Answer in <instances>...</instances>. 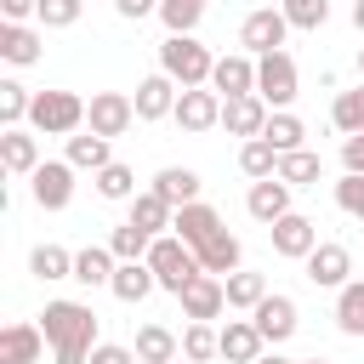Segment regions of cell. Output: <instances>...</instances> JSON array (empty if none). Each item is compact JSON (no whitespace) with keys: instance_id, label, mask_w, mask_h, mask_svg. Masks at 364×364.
I'll list each match as a JSON object with an SVG mask.
<instances>
[{"instance_id":"6da1fadb","label":"cell","mask_w":364,"mask_h":364,"mask_svg":"<svg viewBox=\"0 0 364 364\" xmlns=\"http://www.w3.org/2000/svg\"><path fill=\"white\" fill-rule=\"evenodd\" d=\"M40 330L51 341L57 364H91V353H97V313H91V301H46Z\"/></svg>"},{"instance_id":"7a4b0ae2","label":"cell","mask_w":364,"mask_h":364,"mask_svg":"<svg viewBox=\"0 0 364 364\" xmlns=\"http://www.w3.org/2000/svg\"><path fill=\"white\" fill-rule=\"evenodd\" d=\"M210 68H216V57H210V46H199L193 34H165V40H159V74H171L182 91L210 85Z\"/></svg>"},{"instance_id":"3957f363","label":"cell","mask_w":364,"mask_h":364,"mask_svg":"<svg viewBox=\"0 0 364 364\" xmlns=\"http://www.w3.org/2000/svg\"><path fill=\"white\" fill-rule=\"evenodd\" d=\"M85 97L80 91H34V108H28V131L40 136H80L85 131Z\"/></svg>"},{"instance_id":"277c9868","label":"cell","mask_w":364,"mask_h":364,"mask_svg":"<svg viewBox=\"0 0 364 364\" xmlns=\"http://www.w3.org/2000/svg\"><path fill=\"white\" fill-rule=\"evenodd\" d=\"M148 267H154V279H159V290H171V296H182L205 267H199V256H193V245H182L176 233H159L154 239V250H148Z\"/></svg>"},{"instance_id":"5b68a950","label":"cell","mask_w":364,"mask_h":364,"mask_svg":"<svg viewBox=\"0 0 364 364\" xmlns=\"http://www.w3.org/2000/svg\"><path fill=\"white\" fill-rule=\"evenodd\" d=\"M296 91H301V74H296V57H290V51H267V57H256V97H262L273 114L290 108Z\"/></svg>"},{"instance_id":"8992f818","label":"cell","mask_w":364,"mask_h":364,"mask_svg":"<svg viewBox=\"0 0 364 364\" xmlns=\"http://www.w3.org/2000/svg\"><path fill=\"white\" fill-rule=\"evenodd\" d=\"M284 34H290V17H284L279 6H262V11H250V17L239 23V46H245L250 57L284 51Z\"/></svg>"},{"instance_id":"52a82bcc","label":"cell","mask_w":364,"mask_h":364,"mask_svg":"<svg viewBox=\"0 0 364 364\" xmlns=\"http://www.w3.org/2000/svg\"><path fill=\"white\" fill-rule=\"evenodd\" d=\"M136 125V102L125 97V91H97L91 97V108H85V131H97V136H125Z\"/></svg>"},{"instance_id":"ba28073f","label":"cell","mask_w":364,"mask_h":364,"mask_svg":"<svg viewBox=\"0 0 364 364\" xmlns=\"http://www.w3.org/2000/svg\"><path fill=\"white\" fill-rule=\"evenodd\" d=\"M267 239H273V256H284V262H307V256L318 250V228H313V216H301V210L279 216V222L267 228Z\"/></svg>"},{"instance_id":"9c48e42d","label":"cell","mask_w":364,"mask_h":364,"mask_svg":"<svg viewBox=\"0 0 364 364\" xmlns=\"http://www.w3.org/2000/svg\"><path fill=\"white\" fill-rule=\"evenodd\" d=\"M28 193H34L40 210H68V199H74V165L68 159H46L28 176Z\"/></svg>"},{"instance_id":"30bf717a","label":"cell","mask_w":364,"mask_h":364,"mask_svg":"<svg viewBox=\"0 0 364 364\" xmlns=\"http://www.w3.org/2000/svg\"><path fill=\"white\" fill-rule=\"evenodd\" d=\"M301 267H307V279H313L318 290H341V284H353V250L336 245V239H318V250H313Z\"/></svg>"},{"instance_id":"8fae6325","label":"cell","mask_w":364,"mask_h":364,"mask_svg":"<svg viewBox=\"0 0 364 364\" xmlns=\"http://www.w3.org/2000/svg\"><path fill=\"white\" fill-rule=\"evenodd\" d=\"M210 91L228 102V97H256V57L250 51H228V57H216V68H210Z\"/></svg>"},{"instance_id":"7c38bea8","label":"cell","mask_w":364,"mask_h":364,"mask_svg":"<svg viewBox=\"0 0 364 364\" xmlns=\"http://www.w3.org/2000/svg\"><path fill=\"white\" fill-rule=\"evenodd\" d=\"M188 136H205L210 125H222V97L210 91V85H193V91H182L176 97V114H171Z\"/></svg>"},{"instance_id":"4fadbf2b","label":"cell","mask_w":364,"mask_h":364,"mask_svg":"<svg viewBox=\"0 0 364 364\" xmlns=\"http://www.w3.org/2000/svg\"><path fill=\"white\" fill-rule=\"evenodd\" d=\"M176 301H182L188 324H216V318H222V307H228V284H222L216 273H199Z\"/></svg>"},{"instance_id":"5bb4252c","label":"cell","mask_w":364,"mask_h":364,"mask_svg":"<svg viewBox=\"0 0 364 364\" xmlns=\"http://www.w3.org/2000/svg\"><path fill=\"white\" fill-rule=\"evenodd\" d=\"M0 165H6V176H34L46 159H40V136L28 131V125H11V131H0Z\"/></svg>"},{"instance_id":"9a60e30c","label":"cell","mask_w":364,"mask_h":364,"mask_svg":"<svg viewBox=\"0 0 364 364\" xmlns=\"http://www.w3.org/2000/svg\"><path fill=\"white\" fill-rule=\"evenodd\" d=\"M176 97H182V85L171 80V74H148L142 85H136V119L142 125H154V119H165V114H176Z\"/></svg>"},{"instance_id":"2e32d148","label":"cell","mask_w":364,"mask_h":364,"mask_svg":"<svg viewBox=\"0 0 364 364\" xmlns=\"http://www.w3.org/2000/svg\"><path fill=\"white\" fill-rule=\"evenodd\" d=\"M51 341H46V330L40 324H28V318H17V324H6L0 330V364H40V353H46Z\"/></svg>"},{"instance_id":"e0dca14e","label":"cell","mask_w":364,"mask_h":364,"mask_svg":"<svg viewBox=\"0 0 364 364\" xmlns=\"http://www.w3.org/2000/svg\"><path fill=\"white\" fill-rule=\"evenodd\" d=\"M267 119H273V108L262 102V97H228L222 102V125H228V136H262L267 131Z\"/></svg>"},{"instance_id":"ac0fdd59","label":"cell","mask_w":364,"mask_h":364,"mask_svg":"<svg viewBox=\"0 0 364 364\" xmlns=\"http://www.w3.org/2000/svg\"><path fill=\"white\" fill-rule=\"evenodd\" d=\"M250 324L262 330V341H267V347H279V341H290V336H296V301L273 290V296L250 313Z\"/></svg>"},{"instance_id":"d6986e66","label":"cell","mask_w":364,"mask_h":364,"mask_svg":"<svg viewBox=\"0 0 364 364\" xmlns=\"http://www.w3.org/2000/svg\"><path fill=\"white\" fill-rule=\"evenodd\" d=\"M245 210H250L262 228H273L279 216H290V182H279V176H267V182H250V193H245Z\"/></svg>"},{"instance_id":"ffe728a7","label":"cell","mask_w":364,"mask_h":364,"mask_svg":"<svg viewBox=\"0 0 364 364\" xmlns=\"http://www.w3.org/2000/svg\"><path fill=\"white\" fill-rule=\"evenodd\" d=\"M171 233H176L182 245H193V250H199L205 239H216V233H222V216H216V205L193 199V205H182V210H176V228H171Z\"/></svg>"},{"instance_id":"44dd1931","label":"cell","mask_w":364,"mask_h":364,"mask_svg":"<svg viewBox=\"0 0 364 364\" xmlns=\"http://www.w3.org/2000/svg\"><path fill=\"white\" fill-rule=\"evenodd\" d=\"M262 353H267V341H262V330L250 318H228L222 324V358L228 364H256Z\"/></svg>"},{"instance_id":"7402d4cb","label":"cell","mask_w":364,"mask_h":364,"mask_svg":"<svg viewBox=\"0 0 364 364\" xmlns=\"http://www.w3.org/2000/svg\"><path fill=\"white\" fill-rule=\"evenodd\" d=\"M131 353H136V364H171V358H182V336L165 330V324H142Z\"/></svg>"},{"instance_id":"603a6c76","label":"cell","mask_w":364,"mask_h":364,"mask_svg":"<svg viewBox=\"0 0 364 364\" xmlns=\"http://www.w3.org/2000/svg\"><path fill=\"white\" fill-rule=\"evenodd\" d=\"M154 193H159L171 210H182V205L199 199V171H188V165H165V171L154 176Z\"/></svg>"},{"instance_id":"cb8c5ba5","label":"cell","mask_w":364,"mask_h":364,"mask_svg":"<svg viewBox=\"0 0 364 364\" xmlns=\"http://www.w3.org/2000/svg\"><path fill=\"white\" fill-rule=\"evenodd\" d=\"M193 256H199V267H205V273H216V279L239 273V262H245V250H239V239H233L228 228H222L216 239H205V245H199Z\"/></svg>"},{"instance_id":"d4e9b609","label":"cell","mask_w":364,"mask_h":364,"mask_svg":"<svg viewBox=\"0 0 364 364\" xmlns=\"http://www.w3.org/2000/svg\"><path fill=\"white\" fill-rule=\"evenodd\" d=\"M0 57H6L11 68L40 63V28H28V23H6V28H0Z\"/></svg>"},{"instance_id":"484cf974","label":"cell","mask_w":364,"mask_h":364,"mask_svg":"<svg viewBox=\"0 0 364 364\" xmlns=\"http://www.w3.org/2000/svg\"><path fill=\"white\" fill-rule=\"evenodd\" d=\"M74 171H102V165H114V148H108V136H97V131H80V136H68V154H63Z\"/></svg>"},{"instance_id":"4316f807","label":"cell","mask_w":364,"mask_h":364,"mask_svg":"<svg viewBox=\"0 0 364 364\" xmlns=\"http://www.w3.org/2000/svg\"><path fill=\"white\" fill-rule=\"evenodd\" d=\"M125 222H136L142 233H154V239H159V233H171V228H176V210L148 188V193H136V199H131V216H125Z\"/></svg>"},{"instance_id":"83f0119b","label":"cell","mask_w":364,"mask_h":364,"mask_svg":"<svg viewBox=\"0 0 364 364\" xmlns=\"http://www.w3.org/2000/svg\"><path fill=\"white\" fill-rule=\"evenodd\" d=\"M114 267H119V256H114L108 245H85V250L74 256V279H80L85 290H97V284H114Z\"/></svg>"},{"instance_id":"f1b7e54d","label":"cell","mask_w":364,"mask_h":364,"mask_svg":"<svg viewBox=\"0 0 364 364\" xmlns=\"http://www.w3.org/2000/svg\"><path fill=\"white\" fill-rule=\"evenodd\" d=\"M279 182H290V188H318V182H324V159H318L313 148L279 154Z\"/></svg>"},{"instance_id":"f546056e","label":"cell","mask_w":364,"mask_h":364,"mask_svg":"<svg viewBox=\"0 0 364 364\" xmlns=\"http://www.w3.org/2000/svg\"><path fill=\"white\" fill-rule=\"evenodd\" d=\"M222 284H228V307H233V313H256V307L273 296V290H267V279H262V273H245V267H239V273H228Z\"/></svg>"},{"instance_id":"4dcf8cb0","label":"cell","mask_w":364,"mask_h":364,"mask_svg":"<svg viewBox=\"0 0 364 364\" xmlns=\"http://www.w3.org/2000/svg\"><path fill=\"white\" fill-rule=\"evenodd\" d=\"M28 273H34L40 284H57V279H74V256H68L63 245H34V250H28Z\"/></svg>"},{"instance_id":"1f68e13d","label":"cell","mask_w":364,"mask_h":364,"mask_svg":"<svg viewBox=\"0 0 364 364\" xmlns=\"http://www.w3.org/2000/svg\"><path fill=\"white\" fill-rule=\"evenodd\" d=\"M108 290H114L119 301H142L148 290H159V279H154V267H148V262H119Z\"/></svg>"},{"instance_id":"d6a6232c","label":"cell","mask_w":364,"mask_h":364,"mask_svg":"<svg viewBox=\"0 0 364 364\" xmlns=\"http://www.w3.org/2000/svg\"><path fill=\"white\" fill-rule=\"evenodd\" d=\"M239 171H245L250 182H267V176H279V148H273L267 136H250V142L239 148Z\"/></svg>"},{"instance_id":"836d02e7","label":"cell","mask_w":364,"mask_h":364,"mask_svg":"<svg viewBox=\"0 0 364 364\" xmlns=\"http://www.w3.org/2000/svg\"><path fill=\"white\" fill-rule=\"evenodd\" d=\"M336 324H341V336H364V279L336 290Z\"/></svg>"},{"instance_id":"e575fe53","label":"cell","mask_w":364,"mask_h":364,"mask_svg":"<svg viewBox=\"0 0 364 364\" xmlns=\"http://www.w3.org/2000/svg\"><path fill=\"white\" fill-rule=\"evenodd\" d=\"M262 136H267L279 154H296V148H307V125H301L290 108H279V114L267 119V131H262Z\"/></svg>"},{"instance_id":"d590c367","label":"cell","mask_w":364,"mask_h":364,"mask_svg":"<svg viewBox=\"0 0 364 364\" xmlns=\"http://www.w3.org/2000/svg\"><path fill=\"white\" fill-rule=\"evenodd\" d=\"M108 250H114L119 262H148V250H154V233H142L136 222H119V228L108 233Z\"/></svg>"},{"instance_id":"8d00e7d4","label":"cell","mask_w":364,"mask_h":364,"mask_svg":"<svg viewBox=\"0 0 364 364\" xmlns=\"http://www.w3.org/2000/svg\"><path fill=\"white\" fill-rule=\"evenodd\" d=\"M182 358H193V364L222 358V330H216V324H188V330H182Z\"/></svg>"},{"instance_id":"74e56055","label":"cell","mask_w":364,"mask_h":364,"mask_svg":"<svg viewBox=\"0 0 364 364\" xmlns=\"http://www.w3.org/2000/svg\"><path fill=\"white\" fill-rule=\"evenodd\" d=\"M28 108H34V91L17 85V80H0V125H28Z\"/></svg>"},{"instance_id":"f35d334b","label":"cell","mask_w":364,"mask_h":364,"mask_svg":"<svg viewBox=\"0 0 364 364\" xmlns=\"http://www.w3.org/2000/svg\"><path fill=\"white\" fill-rule=\"evenodd\" d=\"M330 125H336L341 136H358V131H364V85H353V91H341V97H336Z\"/></svg>"},{"instance_id":"ab89813d","label":"cell","mask_w":364,"mask_h":364,"mask_svg":"<svg viewBox=\"0 0 364 364\" xmlns=\"http://www.w3.org/2000/svg\"><path fill=\"white\" fill-rule=\"evenodd\" d=\"M97 193H102V199H136V171L119 165V159L102 165V171H97Z\"/></svg>"},{"instance_id":"60d3db41","label":"cell","mask_w":364,"mask_h":364,"mask_svg":"<svg viewBox=\"0 0 364 364\" xmlns=\"http://www.w3.org/2000/svg\"><path fill=\"white\" fill-rule=\"evenodd\" d=\"M279 11L290 17V28H324L330 23V0H279Z\"/></svg>"},{"instance_id":"b9f144b4","label":"cell","mask_w":364,"mask_h":364,"mask_svg":"<svg viewBox=\"0 0 364 364\" xmlns=\"http://www.w3.org/2000/svg\"><path fill=\"white\" fill-rule=\"evenodd\" d=\"M199 17H205V6H193V0H159V23L171 34H193Z\"/></svg>"},{"instance_id":"7bdbcfd3","label":"cell","mask_w":364,"mask_h":364,"mask_svg":"<svg viewBox=\"0 0 364 364\" xmlns=\"http://www.w3.org/2000/svg\"><path fill=\"white\" fill-rule=\"evenodd\" d=\"M80 11H85V0H40V11H34V17H40L46 28H74V23H80Z\"/></svg>"},{"instance_id":"ee69618b","label":"cell","mask_w":364,"mask_h":364,"mask_svg":"<svg viewBox=\"0 0 364 364\" xmlns=\"http://www.w3.org/2000/svg\"><path fill=\"white\" fill-rule=\"evenodd\" d=\"M336 205H341V216H353V222H364V176H353V171H341V182H336Z\"/></svg>"},{"instance_id":"f6af8a7d","label":"cell","mask_w":364,"mask_h":364,"mask_svg":"<svg viewBox=\"0 0 364 364\" xmlns=\"http://www.w3.org/2000/svg\"><path fill=\"white\" fill-rule=\"evenodd\" d=\"M91 364H136V353H131V347H119V341H97Z\"/></svg>"},{"instance_id":"bcb514c9","label":"cell","mask_w":364,"mask_h":364,"mask_svg":"<svg viewBox=\"0 0 364 364\" xmlns=\"http://www.w3.org/2000/svg\"><path fill=\"white\" fill-rule=\"evenodd\" d=\"M341 165H347L353 176H364V131H358V136H341Z\"/></svg>"},{"instance_id":"7dc6e473","label":"cell","mask_w":364,"mask_h":364,"mask_svg":"<svg viewBox=\"0 0 364 364\" xmlns=\"http://www.w3.org/2000/svg\"><path fill=\"white\" fill-rule=\"evenodd\" d=\"M114 11H119L125 23H142L148 11H159V0H114Z\"/></svg>"},{"instance_id":"c3c4849f","label":"cell","mask_w":364,"mask_h":364,"mask_svg":"<svg viewBox=\"0 0 364 364\" xmlns=\"http://www.w3.org/2000/svg\"><path fill=\"white\" fill-rule=\"evenodd\" d=\"M0 11H6V23H23V17L40 11V0H0Z\"/></svg>"},{"instance_id":"681fc988","label":"cell","mask_w":364,"mask_h":364,"mask_svg":"<svg viewBox=\"0 0 364 364\" xmlns=\"http://www.w3.org/2000/svg\"><path fill=\"white\" fill-rule=\"evenodd\" d=\"M256 364H301V358H279V353H262Z\"/></svg>"},{"instance_id":"f907efd6","label":"cell","mask_w":364,"mask_h":364,"mask_svg":"<svg viewBox=\"0 0 364 364\" xmlns=\"http://www.w3.org/2000/svg\"><path fill=\"white\" fill-rule=\"evenodd\" d=\"M353 28L364 34V0H353Z\"/></svg>"},{"instance_id":"816d5d0a","label":"cell","mask_w":364,"mask_h":364,"mask_svg":"<svg viewBox=\"0 0 364 364\" xmlns=\"http://www.w3.org/2000/svg\"><path fill=\"white\" fill-rule=\"evenodd\" d=\"M358 74H364V46H358Z\"/></svg>"},{"instance_id":"f5cc1de1","label":"cell","mask_w":364,"mask_h":364,"mask_svg":"<svg viewBox=\"0 0 364 364\" xmlns=\"http://www.w3.org/2000/svg\"><path fill=\"white\" fill-rule=\"evenodd\" d=\"M171 364H193V358H171Z\"/></svg>"},{"instance_id":"db71d44e","label":"cell","mask_w":364,"mask_h":364,"mask_svg":"<svg viewBox=\"0 0 364 364\" xmlns=\"http://www.w3.org/2000/svg\"><path fill=\"white\" fill-rule=\"evenodd\" d=\"M301 364H324V358H301Z\"/></svg>"},{"instance_id":"11a10c76","label":"cell","mask_w":364,"mask_h":364,"mask_svg":"<svg viewBox=\"0 0 364 364\" xmlns=\"http://www.w3.org/2000/svg\"><path fill=\"white\" fill-rule=\"evenodd\" d=\"M193 6H205V0H193Z\"/></svg>"}]
</instances>
